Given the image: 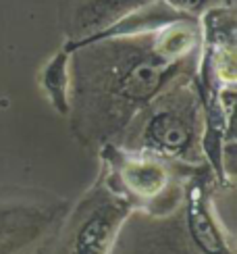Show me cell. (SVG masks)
Returning a JSON list of instances; mask_svg holds the SVG:
<instances>
[{"instance_id": "1", "label": "cell", "mask_w": 237, "mask_h": 254, "mask_svg": "<svg viewBox=\"0 0 237 254\" xmlns=\"http://www.w3.org/2000/svg\"><path fill=\"white\" fill-rule=\"evenodd\" d=\"M129 213V204L111 194L98 192L71 221L60 254H109L118 225Z\"/></svg>"}, {"instance_id": "7", "label": "cell", "mask_w": 237, "mask_h": 254, "mask_svg": "<svg viewBox=\"0 0 237 254\" xmlns=\"http://www.w3.org/2000/svg\"><path fill=\"white\" fill-rule=\"evenodd\" d=\"M169 6H173L175 10H189V13H202L206 8L208 0H167Z\"/></svg>"}, {"instance_id": "5", "label": "cell", "mask_w": 237, "mask_h": 254, "mask_svg": "<svg viewBox=\"0 0 237 254\" xmlns=\"http://www.w3.org/2000/svg\"><path fill=\"white\" fill-rule=\"evenodd\" d=\"M42 88L50 96V102L60 113L69 109V50L57 52L42 71Z\"/></svg>"}, {"instance_id": "3", "label": "cell", "mask_w": 237, "mask_h": 254, "mask_svg": "<svg viewBox=\"0 0 237 254\" xmlns=\"http://www.w3.org/2000/svg\"><path fill=\"white\" fill-rule=\"evenodd\" d=\"M148 142L167 152L185 150L191 140V129L187 119L177 111H158L146 131Z\"/></svg>"}, {"instance_id": "2", "label": "cell", "mask_w": 237, "mask_h": 254, "mask_svg": "<svg viewBox=\"0 0 237 254\" xmlns=\"http://www.w3.org/2000/svg\"><path fill=\"white\" fill-rule=\"evenodd\" d=\"M57 208L40 204H0V254H17L42 236Z\"/></svg>"}, {"instance_id": "4", "label": "cell", "mask_w": 237, "mask_h": 254, "mask_svg": "<svg viewBox=\"0 0 237 254\" xmlns=\"http://www.w3.org/2000/svg\"><path fill=\"white\" fill-rule=\"evenodd\" d=\"M187 227L193 242L204 254H233L223 242L219 227L210 219L206 206H204L200 194H193L187 210Z\"/></svg>"}, {"instance_id": "6", "label": "cell", "mask_w": 237, "mask_h": 254, "mask_svg": "<svg viewBox=\"0 0 237 254\" xmlns=\"http://www.w3.org/2000/svg\"><path fill=\"white\" fill-rule=\"evenodd\" d=\"M160 173L152 165H133L127 171V179L131 182L133 190H146L144 194H152L160 188Z\"/></svg>"}]
</instances>
